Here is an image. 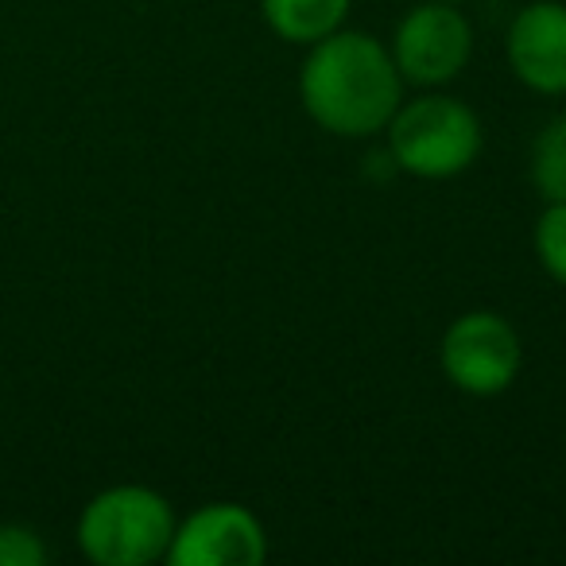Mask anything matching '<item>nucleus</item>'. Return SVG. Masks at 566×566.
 <instances>
[{"label": "nucleus", "mask_w": 566, "mask_h": 566, "mask_svg": "<svg viewBox=\"0 0 566 566\" xmlns=\"http://www.w3.org/2000/svg\"><path fill=\"white\" fill-rule=\"evenodd\" d=\"M400 71L369 32H334L311 43L300 94L311 120L334 136H373L400 109Z\"/></svg>", "instance_id": "nucleus-1"}, {"label": "nucleus", "mask_w": 566, "mask_h": 566, "mask_svg": "<svg viewBox=\"0 0 566 566\" xmlns=\"http://www.w3.org/2000/svg\"><path fill=\"white\" fill-rule=\"evenodd\" d=\"M175 512L144 485H117L97 493L78 520V543L97 566H148L167 558L175 539Z\"/></svg>", "instance_id": "nucleus-2"}, {"label": "nucleus", "mask_w": 566, "mask_h": 566, "mask_svg": "<svg viewBox=\"0 0 566 566\" xmlns=\"http://www.w3.org/2000/svg\"><path fill=\"white\" fill-rule=\"evenodd\" d=\"M388 151L416 179H454L481 151L478 113L458 97H416L388 120Z\"/></svg>", "instance_id": "nucleus-3"}, {"label": "nucleus", "mask_w": 566, "mask_h": 566, "mask_svg": "<svg viewBox=\"0 0 566 566\" xmlns=\"http://www.w3.org/2000/svg\"><path fill=\"white\" fill-rule=\"evenodd\" d=\"M439 361L450 385L462 392L501 396L520 373V338L509 318L493 311H470L442 334Z\"/></svg>", "instance_id": "nucleus-4"}, {"label": "nucleus", "mask_w": 566, "mask_h": 566, "mask_svg": "<svg viewBox=\"0 0 566 566\" xmlns=\"http://www.w3.org/2000/svg\"><path fill=\"white\" fill-rule=\"evenodd\" d=\"M473 28L454 4L431 0L400 20L392 40V63L403 82L416 86H442L458 78L470 63Z\"/></svg>", "instance_id": "nucleus-5"}, {"label": "nucleus", "mask_w": 566, "mask_h": 566, "mask_svg": "<svg viewBox=\"0 0 566 566\" xmlns=\"http://www.w3.org/2000/svg\"><path fill=\"white\" fill-rule=\"evenodd\" d=\"M268 555L264 524L241 504H206L175 527L167 547L171 566H256Z\"/></svg>", "instance_id": "nucleus-6"}, {"label": "nucleus", "mask_w": 566, "mask_h": 566, "mask_svg": "<svg viewBox=\"0 0 566 566\" xmlns=\"http://www.w3.org/2000/svg\"><path fill=\"white\" fill-rule=\"evenodd\" d=\"M509 66L535 94H566V4L535 0L509 28Z\"/></svg>", "instance_id": "nucleus-7"}, {"label": "nucleus", "mask_w": 566, "mask_h": 566, "mask_svg": "<svg viewBox=\"0 0 566 566\" xmlns=\"http://www.w3.org/2000/svg\"><path fill=\"white\" fill-rule=\"evenodd\" d=\"M354 0H260L268 28L287 43H318L334 35Z\"/></svg>", "instance_id": "nucleus-8"}, {"label": "nucleus", "mask_w": 566, "mask_h": 566, "mask_svg": "<svg viewBox=\"0 0 566 566\" xmlns=\"http://www.w3.org/2000/svg\"><path fill=\"white\" fill-rule=\"evenodd\" d=\"M532 182L547 202H566V117L551 120L532 148Z\"/></svg>", "instance_id": "nucleus-9"}, {"label": "nucleus", "mask_w": 566, "mask_h": 566, "mask_svg": "<svg viewBox=\"0 0 566 566\" xmlns=\"http://www.w3.org/2000/svg\"><path fill=\"white\" fill-rule=\"evenodd\" d=\"M535 252L551 280L566 287V202H551L535 221Z\"/></svg>", "instance_id": "nucleus-10"}, {"label": "nucleus", "mask_w": 566, "mask_h": 566, "mask_svg": "<svg viewBox=\"0 0 566 566\" xmlns=\"http://www.w3.org/2000/svg\"><path fill=\"white\" fill-rule=\"evenodd\" d=\"M43 558H48V551L35 532L17 524L0 527V566H43Z\"/></svg>", "instance_id": "nucleus-11"}, {"label": "nucleus", "mask_w": 566, "mask_h": 566, "mask_svg": "<svg viewBox=\"0 0 566 566\" xmlns=\"http://www.w3.org/2000/svg\"><path fill=\"white\" fill-rule=\"evenodd\" d=\"M447 4H458V0H447Z\"/></svg>", "instance_id": "nucleus-12"}]
</instances>
